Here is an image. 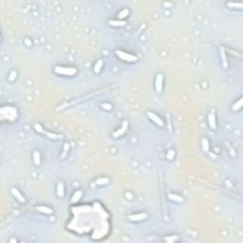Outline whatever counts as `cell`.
<instances>
[{
	"label": "cell",
	"mask_w": 243,
	"mask_h": 243,
	"mask_svg": "<svg viewBox=\"0 0 243 243\" xmlns=\"http://www.w3.org/2000/svg\"><path fill=\"white\" fill-rule=\"evenodd\" d=\"M1 117L2 116H5L7 114V117L5 120H8V121L13 122L14 120H16L17 115H18V112H17V109L13 107H11V105H6V107H3L1 108Z\"/></svg>",
	"instance_id": "obj_1"
},
{
	"label": "cell",
	"mask_w": 243,
	"mask_h": 243,
	"mask_svg": "<svg viewBox=\"0 0 243 243\" xmlns=\"http://www.w3.org/2000/svg\"><path fill=\"white\" fill-rule=\"evenodd\" d=\"M54 72L65 76H73L77 73V70L71 67H56L54 68Z\"/></svg>",
	"instance_id": "obj_2"
},
{
	"label": "cell",
	"mask_w": 243,
	"mask_h": 243,
	"mask_svg": "<svg viewBox=\"0 0 243 243\" xmlns=\"http://www.w3.org/2000/svg\"><path fill=\"white\" fill-rule=\"evenodd\" d=\"M115 53L120 59L123 61H125V62H127V63H133L138 60L137 56L133 55V54L127 53V52H125V51H123V50H116Z\"/></svg>",
	"instance_id": "obj_3"
},
{
	"label": "cell",
	"mask_w": 243,
	"mask_h": 243,
	"mask_svg": "<svg viewBox=\"0 0 243 243\" xmlns=\"http://www.w3.org/2000/svg\"><path fill=\"white\" fill-rule=\"evenodd\" d=\"M162 87H163V76L162 74H158L156 77V80H155V89L157 92H160L162 91Z\"/></svg>",
	"instance_id": "obj_4"
},
{
	"label": "cell",
	"mask_w": 243,
	"mask_h": 243,
	"mask_svg": "<svg viewBox=\"0 0 243 243\" xmlns=\"http://www.w3.org/2000/svg\"><path fill=\"white\" fill-rule=\"evenodd\" d=\"M34 127H35V130L37 132H40V133H43V134H45L47 135V137H49V138L50 139H54V140H56L59 138V136L56 135V134H53V133H50V132H47V131H45L44 130V128L41 126L40 125L38 124H35V125H34Z\"/></svg>",
	"instance_id": "obj_5"
},
{
	"label": "cell",
	"mask_w": 243,
	"mask_h": 243,
	"mask_svg": "<svg viewBox=\"0 0 243 243\" xmlns=\"http://www.w3.org/2000/svg\"><path fill=\"white\" fill-rule=\"evenodd\" d=\"M147 116H148V118L151 120L153 123H155L157 125H159V126H163L164 125V123H163L162 120L160 119L157 114L154 113V112H148V113H147Z\"/></svg>",
	"instance_id": "obj_6"
},
{
	"label": "cell",
	"mask_w": 243,
	"mask_h": 243,
	"mask_svg": "<svg viewBox=\"0 0 243 243\" xmlns=\"http://www.w3.org/2000/svg\"><path fill=\"white\" fill-rule=\"evenodd\" d=\"M128 127V123L125 121L124 123H123V125L122 126L120 127L117 131H115L113 132V134H112V136L114 137V138H119V137H121L122 135H124L125 134V132L126 131V129H127Z\"/></svg>",
	"instance_id": "obj_7"
},
{
	"label": "cell",
	"mask_w": 243,
	"mask_h": 243,
	"mask_svg": "<svg viewBox=\"0 0 243 243\" xmlns=\"http://www.w3.org/2000/svg\"><path fill=\"white\" fill-rule=\"evenodd\" d=\"M208 124L211 129H215L217 128V120H215V111H211L209 115H208Z\"/></svg>",
	"instance_id": "obj_8"
},
{
	"label": "cell",
	"mask_w": 243,
	"mask_h": 243,
	"mask_svg": "<svg viewBox=\"0 0 243 243\" xmlns=\"http://www.w3.org/2000/svg\"><path fill=\"white\" fill-rule=\"evenodd\" d=\"M147 218L146 213H141V214H134V215H128V218L132 221H142L145 220Z\"/></svg>",
	"instance_id": "obj_9"
},
{
	"label": "cell",
	"mask_w": 243,
	"mask_h": 243,
	"mask_svg": "<svg viewBox=\"0 0 243 243\" xmlns=\"http://www.w3.org/2000/svg\"><path fill=\"white\" fill-rule=\"evenodd\" d=\"M220 60H221V64L223 66L224 68H228L229 65H228V60L226 57V53H225V50L223 47H220Z\"/></svg>",
	"instance_id": "obj_10"
},
{
	"label": "cell",
	"mask_w": 243,
	"mask_h": 243,
	"mask_svg": "<svg viewBox=\"0 0 243 243\" xmlns=\"http://www.w3.org/2000/svg\"><path fill=\"white\" fill-rule=\"evenodd\" d=\"M12 196L13 197H15V198L17 200L19 201V202H22V203H25L26 202V200H25V198H24V196L19 192V190L18 189H16V188H12Z\"/></svg>",
	"instance_id": "obj_11"
},
{
	"label": "cell",
	"mask_w": 243,
	"mask_h": 243,
	"mask_svg": "<svg viewBox=\"0 0 243 243\" xmlns=\"http://www.w3.org/2000/svg\"><path fill=\"white\" fill-rule=\"evenodd\" d=\"M56 193H57V196L59 198H63L64 195H65V186H64V183L62 181H59V182L57 183V187H56Z\"/></svg>",
	"instance_id": "obj_12"
},
{
	"label": "cell",
	"mask_w": 243,
	"mask_h": 243,
	"mask_svg": "<svg viewBox=\"0 0 243 243\" xmlns=\"http://www.w3.org/2000/svg\"><path fill=\"white\" fill-rule=\"evenodd\" d=\"M36 210L39 211L40 213H43V214H46V215H51L53 213V211L51 210L50 207L45 206V205H40V206H37Z\"/></svg>",
	"instance_id": "obj_13"
},
{
	"label": "cell",
	"mask_w": 243,
	"mask_h": 243,
	"mask_svg": "<svg viewBox=\"0 0 243 243\" xmlns=\"http://www.w3.org/2000/svg\"><path fill=\"white\" fill-rule=\"evenodd\" d=\"M82 197H83V192H82L81 190L76 191V192L73 194L72 198H71V203H77L78 201L81 200Z\"/></svg>",
	"instance_id": "obj_14"
},
{
	"label": "cell",
	"mask_w": 243,
	"mask_h": 243,
	"mask_svg": "<svg viewBox=\"0 0 243 243\" xmlns=\"http://www.w3.org/2000/svg\"><path fill=\"white\" fill-rule=\"evenodd\" d=\"M103 65H104V62H103V60H98L96 64H95V66H94V68H93V71L96 74L98 73H100L101 72V70H102V67H103Z\"/></svg>",
	"instance_id": "obj_15"
},
{
	"label": "cell",
	"mask_w": 243,
	"mask_h": 243,
	"mask_svg": "<svg viewBox=\"0 0 243 243\" xmlns=\"http://www.w3.org/2000/svg\"><path fill=\"white\" fill-rule=\"evenodd\" d=\"M168 198H169V200L176 201V202H182L183 201V198L180 196H178L176 194H169Z\"/></svg>",
	"instance_id": "obj_16"
},
{
	"label": "cell",
	"mask_w": 243,
	"mask_h": 243,
	"mask_svg": "<svg viewBox=\"0 0 243 243\" xmlns=\"http://www.w3.org/2000/svg\"><path fill=\"white\" fill-rule=\"evenodd\" d=\"M32 158H33V162L35 163V165H40L41 164V156L40 153L37 151H34L32 154Z\"/></svg>",
	"instance_id": "obj_17"
},
{
	"label": "cell",
	"mask_w": 243,
	"mask_h": 243,
	"mask_svg": "<svg viewBox=\"0 0 243 243\" xmlns=\"http://www.w3.org/2000/svg\"><path fill=\"white\" fill-rule=\"evenodd\" d=\"M108 23H109V25L113 26V27H122V26L125 25V22L122 21V20H110Z\"/></svg>",
	"instance_id": "obj_18"
},
{
	"label": "cell",
	"mask_w": 243,
	"mask_h": 243,
	"mask_svg": "<svg viewBox=\"0 0 243 243\" xmlns=\"http://www.w3.org/2000/svg\"><path fill=\"white\" fill-rule=\"evenodd\" d=\"M201 145H202V149L204 152H206V153L209 152L210 145H209V142H208L207 139H202V141H201Z\"/></svg>",
	"instance_id": "obj_19"
},
{
	"label": "cell",
	"mask_w": 243,
	"mask_h": 243,
	"mask_svg": "<svg viewBox=\"0 0 243 243\" xmlns=\"http://www.w3.org/2000/svg\"><path fill=\"white\" fill-rule=\"evenodd\" d=\"M109 182V179L108 178H100L96 180V184L98 185H105V184H107Z\"/></svg>",
	"instance_id": "obj_20"
},
{
	"label": "cell",
	"mask_w": 243,
	"mask_h": 243,
	"mask_svg": "<svg viewBox=\"0 0 243 243\" xmlns=\"http://www.w3.org/2000/svg\"><path fill=\"white\" fill-rule=\"evenodd\" d=\"M242 102H243V100L242 99H239V100L237 102V103H235L234 105H233V110H238V109H240L241 108V107H242Z\"/></svg>",
	"instance_id": "obj_21"
},
{
	"label": "cell",
	"mask_w": 243,
	"mask_h": 243,
	"mask_svg": "<svg viewBox=\"0 0 243 243\" xmlns=\"http://www.w3.org/2000/svg\"><path fill=\"white\" fill-rule=\"evenodd\" d=\"M129 14V11L127 9H124L123 10V11H121L119 12V18L120 19H124V18H125V17H127V15Z\"/></svg>",
	"instance_id": "obj_22"
},
{
	"label": "cell",
	"mask_w": 243,
	"mask_h": 243,
	"mask_svg": "<svg viewBox=\"0 0 243 243\" xmlns=\"http://www.w3.org/2000/svg\"><path fill=\"white\" fill-rule=\"evenodd\" d=\"M227 6L230 7V8L242 9L243 4H242V3H234V2H230V3H227Z\"/></svg>",
	"instance_id": "obj_23"
},
{
	"label": "cell",
	"mask_w": 243,
	"mask_h": 243,
	"mask_svg": "<svg viewBox=\"0 0 243 243\" xmlns=\"http://www.w3.org/2000/svg\"><path fill=\"white\" fill-rule=\"evenodd\" d=\"M174 157H175V151L173 149H170L166 154V158L168 160H173Z\"/></svg>",
	"instance_id": "obj_24"
},
{
	"label": "cell",
	"mask_w": 243,
	"mask_h": 243,
	"mask_svg": "<svg viewBox=\"0 0 243 243\" xmlns=\"http://www.w3.org/2000/svg\"><path fill=\"white\" fill-rule=\"evenodd\" d=\"M16 78V72L15 71H12L11 74H10V76H9V80L10 81H13Z\"/></svg>",
	"instance_id": "obj_25"
},
{
	"label": "cell",
	"mask_w": 243,
	"mask_h": 243,
	"mask_svg": "<svg viewBox=\"0 0 243 243\" xmlns=\"http://www.w3.org/2000/svg\"><path fill=\"white\" fill-rule=\"evenodd\" d=\"M68 148H70V145H67V143H65V145H64V150H63V156L62 157H65V155H66V154L67 153V151H68Z\"/></svg>",
	"instance_id": "obj_26"
},
{
	"label": "cell",
	"mask_w": 243,
	"mask_h": 243,
	"mask_svg": "<svg viewBox=\"0 0 243 243\" xmlns=\"http://www.w3.org/2000/svg\"><path fill=\"white\" fill-rule=\"evenodd\" d=\"M102 107H103V108H104V109H107V110H109V109L112 108L111 105H109V104H103Z\"/></svg>",
	"instance_id": "obj_27"
}]
</instances>
